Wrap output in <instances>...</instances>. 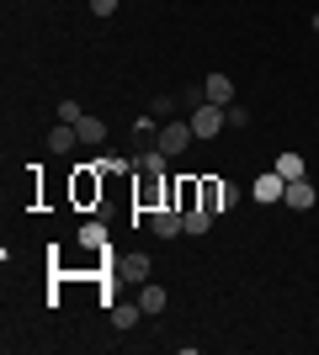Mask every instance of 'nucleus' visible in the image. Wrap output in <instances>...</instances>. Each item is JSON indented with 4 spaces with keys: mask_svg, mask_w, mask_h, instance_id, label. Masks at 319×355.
<instances>
[{
    "mask_svg": "<svg viewBox=\"0 0 319 355\" xmlns=\"http://www.w3.org/2000/svg\"><path fill=\"white\" fill-rule=\"evenodd\" d=\"M192 144H197V133H192V117H170L165 128H160V138H154V148H160L165 159H181Z\"/></svg>",
    "mask_w": 319,
    "mask_h": 355,
    "instance_id": "obj_1",
    "label": "nucleus"
},
{
    "mask_svg": "<svg viewBox=\"0 0 319 355\" xmlns=\"http://www.w3.org/2000/svg\"><path fill=\"white\" fill-rule=\"evenodd\" d=\"M234 202H240V191H234L224 175H202V180H197V207H208L213 218H218V212H229Z\"/></svg>",
    "mask_w": 319,
    "mask_h": 355,
    "instance_id": "obj_2",
    "label": "nucleus"
},
{
    "mask_svg": "<svg viewBox=\"0 0 319 355\" xmlns=\"http://www.w3.org/2000/svg\"><path fill=\"white\" fill-rule=\"evenodd\" d=\"M229 106H213V101H202V106H192V133L197 138H218L229 128V117H224Z\"/></svg>",
    "mask_w": 319,
    "mask_h": 355,
    "instance_id": "obj_3",
    "label": "nucleus"
},
{
    "mask_svg": "<svg viewBox=\"0 0 319 355\" xmlns=\"http://www.w3.org/2000/svg\"><path fill=\"white\" fill-rule=\"evenodd\" d=\"M250 191H256V202H261V207H277V202L288 196V180L277 175V170H266V175H261L256 186H250Z\"/></svg>",
    "mask_w": 319,
    "mask_h": 355,
    "instance_id": "obj_4",
    "label": "nucleus"
},
{
    "mask_svg": "<svg viewBox=\"0 0 319 355\" xmlns=\"http://www.w3.org/2000/svg\"><path fill=\"white\" fill-rule=\"evenodd\" d=\"M319 202V191L309 186V175L304 180H288V196H282V207H293V212H309Z\"/></svg>",
    "mask_w": 319,
    "mask_h": 355,
    "instance_id": "obj_5",
    "label": "nucleus"
},
{
    "mask_svg": "<svg viewBox=\"0 0 319 355\" xmlns=\"http://www.w3.org/2000/svg\"><path fill=\"white\" fill-rule=\"evenodd\" d=\"M202 96H208L213 106H234V80H229V74H208V80H202Z\"/></svg>",
    "mask_w": 319,
    "mask_h": 355,
    "instance_id": "obj_6",
    "label": "nucleus"
},
{
    "mask_svg": "<svg viewBox=\"0 0 319 355\" xmlns=\"http://www.w3.org/2000/svg\"><path fill=\"white\" fill-rule=\"evenodd\" d=\"M149 228H154V239H176V234H186L181 228V207H160L149 218Z\"/></svg>",
    "mask_w": 319,
    "mask_h": 355,
    "instance_id": "obj_7",
    "label": "nucleus"
},
{
    "mask_svg": "<svg viewBox=\"0 0 319 355\" xmlns=\"http://www.w3.org/2000/svg\"><path fill=\"white\" fill-rule=\"evenodd\" d=\"M117 276H122V282H133V286H144V282H149V254H122Z\"/></svg>",
    "mask_w": 319,
    "mask_h": 355,
    "instance_id": "obj_8",
    "label": "nucleus"
},
{
    "mask_svg": "<svg viewBox=\"0 0 319 355\" xmlns=\"http://www.w3.org/2000/svg\"><path fill=\"white\" fill-rule=\"evenodd\" d=\"M165 302H170V292H165V286H154V282H144V286H138V308L149 313V318H154V313H165Z\"/></svg>",
    "mask_w": 319,
    "mask_h": 355,
    "instance_id": "obj_9",
    "label": "nucleus"
},
{
    "mask_svg": "<svg viewBox=\"0 0 319 355\" xmlns=\"http://www.w3.org/2000/svg\"><path fill=\"white\" fill-rule=\"evenodd\" d=\"M75 144H80L75 122H59V128H48V148H54V154H69Z\"/></svg>",
    "mask_w": 319,
    "mask_h": 355,
    "instance_id": "obj_10",
    "label": "nucleus"
},
{
    "mask_svg": "<svg viewBox=\"0 0 319 355\" xmlns=\"http://www.w3.org/2000/svg\"><path fill=\"white\" fill-rule=\"evenodd\" d=\"M181 228H186L192 239H202V234L213 228V212H208V207H186V212H181Z\"/></svg>",
    "mask_w": 319,
    "mask_h": 355,
    "instance_id": "obj_11",
    "label": "nucleus"
},
{
    "mask_svg": "<svg viewBox=\"0 0 319 355\" xmlns=\"http://www.w3.org/2000/svg\"><path fill=\"white\" fill-rule=\"evenodd\" d=\"M277 175H282V180H304L309 175L304 154H293V148H288V154H277Z\"/></svg>",
    "mask_w": 319,
    "mask_h": 355,
    "instance_id": "obj_12",
    "label": "nucleus"
},
{
    "mask_svg": "<svg viewBox=\"0 0 319 355\" xmlns=\"http://www.w3.org/2000/svg\"><path fill=\"white\" fill-rule=\"evenodd\" d=\"M75 133H80V144H101V138H106V122L96 117V112H85V117L75 122Z\"/></svg>",
    "mask_w": 319,
    "mask_h": 355,
    "instance_id": "obj_13",
    "label": "nucleus"
},
{
    "mask_svg": "<svg viewBox=\"0 0 319 355\" xmlns=\"http://www.w3.org/2000/svg\"><path fill=\"white\" fill-rule=\"evenodd\" d=\"M138 313H144V308H138V297H133V302H117V308H112V329H133Z\"/></svg>",
    "mask_w": 319,
    "mask_h": 355,
    "instance_id": "obj_14",
    "label": "nucleus"
},
{
    "mask_svg": "<svg viewBox=\"0 0 319 355\" xmlns=\"http://www.w3.org/2000/svg\"><path fill=\"white\" fill-rule=\"evenodd\" d=\"M138 170H144V175H160V170H165V154H160V148H138Z\"/></svg>",
    "mask_w": 319,
    "mask_h": 355,
    "instance_id": "obj_15",
    "label": "nucleus"
},
{
    "mask_svg": "<svg viewBox=\"0 0 319 355\" xmlns=\"http://www.w3.org/2000/svg\"><path fill=\"white\" fill-rule=\"evenodd\" d=\"M176 106H181V101H176V96H154V101H149V117L170 122V117H176Z\"/></svg>",
    "mask_w": 319,
    "mask_h": 355,
    "instance_id": "obj_16",
    "label": "nucleus"
},
{
    "mask_svg": "<svg viewBox=\"0 0 319 355\" xmlns=\"http://www.w3.org/2000/svg\"><path fill=\"white\" fill-rule=\"evenodd\" d=\"M80 244H91V250H101V244H106L101 223H85V228H80Z\"/></svg>",
    "mask_w": 319,
    "mask_h": 355,
    "instance_id": "obj_17",
    "label": "nucleus"
},
{
    "mask_svg": "<svg viewBox=\"0 0 319 355\" xmlns=\"http://www.w3.org/2000/svg\"><path fill=\"white\" fill-rule=\"evenodd\" d=\"M80 117H85V106H80V101H69V96H64V101H59V122H80Z\"/></svg>",
    "mask_w": 319,
    "mask_h": 355,
    "instance_id": "obj_18",
    "label": "nucleus"
},
{
    "mask_svg": "<svg viewBox=\"0 0 319 355\" xmlns=\"http://www.w3.org/2000/svg\"><path fill=\"white\" fill-rule=\"evenodd\" d=\"M224 117H229V128H245V122H250V112H245V106H229Z\"/></svg>",
    "mask_w": 319,
    "mask_h": 355,
    "instance_id": "obj_19",
    "label": "nucleus"
},
{
    "mask_svg": "<svg viewBox=\"0 0 319 355\" xmlns=\"http://www.w3.org/2000/svg\"><path fill=\"white\" fill-rule=\"evenodd\" d=\"M91 11L96 16H112V11H117V0H91Z\"/></svg>",
    "mask_w": 319,
    "mask_h": 355,
    "instance_id": "obj_20",
    "label": "nucleus"
},
{
    "mask_svg": "<svg viewBox=\"0 0 319 355\" xmlns=\"http://www.w3.org/2000/svg\"><path fill=\"white\" fill-rule=\"evenodd\" d=\"M314 32H319V11H314Z\"/></svg>",
    "mask_w": 319,
    "mask_h": 355,
    "instance_id": "obj_21",
    "label": "nucleus"
}]
</instances>
